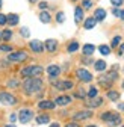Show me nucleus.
<instances>
[{
    "mask_svg": "<svg viewBox=\"0 0 124 127\" xmlns=\"http://www.w3.org/2000/svg\"><path fill=\"white\" fill-rule=\"evenodd\" d=\"M82 52H83V56H88V58H91L92 55H94V52H95V45L94 44H85L83 47H82Z\"/></svg>",
    "mask_w": 124,
    "mask_h": 127,
    "instance_id": "nucleus-19",
    "label": "nucleus"
},
{
    "mask_svg": "<svg viewBox=\"0 0 124 127\" xmlns=\"http://www.w3.org/2000/svg\"><path fill=\"white\" fill-rule=\"evenodd\" d=\"M42 88H44V82L39 77H29L23 82V89L26 94H36L42 91Z\"/></svg>",
    "mask_w": 124,
    "mask_h": 127,
    "instance_id": "nucleus-1",
    "label": "nucleus"
},
{
    "mask_svg": "<svg viewBox=\"0 0 124 127\" xmlns=\"http://www.w3.org/2000/svg\"><path fill=\"white\" fill-rule=\"evenodd\" d=\"M0 52H8V53H11L12 52V47L8 45V44H2V45H0Z\"/></svg>",
    "mask_w": 124,
    "mask_h": 127,
    "instance_id": "nucleus-36",
    "label": "nucleus"
},
{
    "mask_svg": "<svg viewBox=\"0 0 124 127\" xmlns=\"http://www.w3.org/2000/svg\"><path fill=\"white\" fill-rule=\"evenodd\" d=\"M123 55H124V44H121L118 49V56H123Z\"/></svg>",
    "mask_w": 124,
    "mask_h": 127,
    "instance_id": "nucleus-41",
    "label": "nucleus"
},
{
    "mask_svg": "<svg viewBox=\"0 0 124 127\" xmlns=\"http://www.w3.org/2000/svg\"><path fill=\"white\" fill-rule=\"evenodd\" d=\"M56 21H58L59 24H62V23L65 21V14L62 12V11H59V12L56 14Z\"/></svg>",
    "mask_w": 124,
    "mask_h": 127,
    "instance_id": "nucleus-32",
    "label": "nucleus"
},
{
    "mask_svg": "<svg viewBox=\"0 0 124 127\" xmlns=\"http://www.w3.org/2000/svg\"><path fill=\"white\" fill-rule=\"evenodd\" d=\"M36 123L38 124H47V123H50V117L49 115H38L36 117Z\"/></svg>",
    "mask_w": 124,
    "mask_h": 127,
    "instance_id": "nucleus-28",
    "label": "nucleus"
},
{
    "mask_svg": "<svg viewBox=\"0 0 124 127\" xmlns=\"http://www.w3.org/2000/svg\"><path fill=\"white\" fill-rule=\"evenodd\" d=\"M103 104V98L101 97H94V98H91L88 103H86V106L88 107H91V109H94V107H100Z\"/></svg>",
    "mask_w": 124,
    "mask_h": 127,
    "instance_id": "nucleus-21",
    "label": "nucleus"
},
{
    "mask_svg": "<svg viewBox=\"0 0 124 127\" xmlns=\"http://www.w3.org/2000/svg\"><path fill=\"white\" fill-rule=\"evenodd\" d=\"M71 2H77V0H71Z\"/></svg>",
    "mask_w": 124,
    "mask_h": 127,
    "instance_id": "nucleus-51",
    "label": "nucleus"
},
{
    "mask_svg": "<svg viewBox=\"0 0 124 127\" xmlns=\"http://www.w3.org/2000/svg\"><path fill=\"white\" fill-rule=\"evenodd\" d=\"M17 118H18V117H17V114H11V117H9V120H11L12 123H14V121H17Z\"/></svg>",
    "mask_w": 124,
    "mask_h": 127,
    "instance_id": "nucleus-43",
    "label": "nucleus"
},
{
    "mask_svg": "<svg viewBox=\"0 0 124 127\" xmlns=\"http://www.w3.org/2000/svg\"><path fill=\"white\" fill-rule=\"evenodd\" d=\"M98 52L103 55V56H109L111 55V45H106V44H101L98 47Z\"/></svg>",
    "mask_w": 124,
    "mask_h": 127,
    "instance_id": "nucleus-27",
    "label": "nucleus"
},
{
    "mask_svg": "<svg viewBox=\"0 0 124 127\" xmlns=\"http://www.w3.org/2000/svg\"><path fill=\"white\" fill-rule=\"evenodd\" d=\"M32 118H33V112L30 109H21L18 112V121L23 124H27Z\"/></svg>",
    "mask_w": 124,
    "mask_h": 127,
    "instance_id": "nucleus-9",
    "label": "nucleus"
},
{
    "mask_svg": "<svg viewBox=\"0 0 124 127\" xmlns=\"http://www.w3.org/2000/svg\"><path fill=\"white\" fill-rule=\"evenodd\" d=\"M65 127H80V126H79V123H76V121H74V123H68Z\"/></svg>",
    "mask_w": 124,
    "mask_h": 127,
    "instance_id": "nucleus-42",
    "label": "nucleus"
},
{
    "mask_svg": "<svg viewBox=\"0 0 124 127\" xmlns=\"http://www.w3.org/2000/svg\"><path fill=\"white\" fill-rule=\"evenodd\" d=\"M111 3H112L114 8H120V6L124 3V0H111Z\"/></svg>",
    "mask_w": 124,
    "mask_h": 127,
    "instance_id": "nucleus-37",
    "label": "nucleus"
},
{
    "mask_svg": "<svg viewBox=\"0 0 124 127\" xmlns=\"http://www.w3.org/2000/svg\"><path fill=\"white\" fill-rule=\"evenodd\" d=\"M118 109L120 110H124V103H118Z\"/></svg>",
    "mask_w": 124,
    "mask_h": 127,
    "instance_id": "nucleus-44",
    "label": "nucleus"
},
{
    "mask_svg": "<svg viewBox=\"0 0 124 127\" xmlns=\"http://www.w3.org/2000/svg\"><path fill=\"white\" fill-rule=\"evenodd\" d=\"M123 127H124V126H123Z\"/></svg>",
    "mask_w": 124,
    "mask_h": 127,
    "instance_id": "nucleus-53",
    "label": "nucleus"
},
{
    "mask_svg": "<svg viewBox=\"0 0 124 127\" xmlns=\"http://www.w3.org/2000/svg\"><path fill=\"white\" fill-rule=\"evenodd\" d=\"M42 73H44V68H42L41 65H29V67H24V68L20 71L21 77H24V79H29V77H39Z\"/></svg>",
    "mask_w": 124,
    "mask_h": 127,
    "instance_id": "nucleus-3",
    "label": "nucleus"
},
{
    "mask_svg": "<svg viewBox=\"0 0 124 127\" xmlns=\"http://www.w3.org/2000/svg\"><path fill=\"white\" fill-rule=\"evenodd\" d=\"M61 67L59 65H49L47 67V74H49V77H50V80H55V79L61 74Z\"/></svg>",
    "mask_w": 124,
    "mask_h": 127,
    "instance_id": "nucleus-11",
    "label": "nucleus"
},
{
    "mask_svg": "<svg viewBox=\"0 0 124 127\" xmlns=\"http://www.w3.org/2000/svg\"><path fill=\"white\" fill-rule=\"evenodd\" d=\"M86 95H88L89 98H94V97H97V95H98V89H97L95 86H91L89 91L86 92Z\"/></svg>",
    "mask_w": 124,
    "mask_h": 127,
    "instance_id": "nucleus-29",
    "label": "nucleus"
},
{
    "mask_svg": "<svg viewBox=\"0 0 124 127\" xmlns=\"http://www.w3.org/2000/svg\"><path fill=\"white\" fill-rule=\"evenodd\" d=\"M74 97H76V98H85V97H86L85 89H82V88H80V89H77V91L74 92Z\"/></svg>",
    "mask_w": 124,
    "mask_h": 127,
    "instance_id": "nucleus-30",
    "label": "nucleus"
},
{
    "mask_svg": "<svg viewBox=\"0 0 124 127\" xmlns=\"http://www.w3.org/2000/svg\"><path fill=\"white\" fill-rule=\"evenodd\" d=\"M92 5H94V3H92V0H83V2H82V8L83 9H91Z\"/></svg>",
    "mask_w": 124,
    "mask_h": 127,
    "instance_id": "nucleus-35",
    "label": "nucleus"
},
{
    "mask_svg": "<svg viewBox=\"0 0 124 127\" xmlns=\"http://www.w3.org/2000/svg\"><path fill=\"white\" fill-rule=\"evenodd\" d=\"M29 58V55L24 50H18V52H11L8 55V61L9 62H24Z\"/></svg>",
    "mask_w": 124,
    "mask_h": 127,
    "instance_id": "nucleus-6",
    "label": "nucleus"
},
{
    "mask_svg": "<svg viewBox=\"0 0 124 127\" xmlns=\"http://www.w3.org/2000/svg\"><path fill=\"white\" fill-rule=\"evenodd\" d=\"M70 103H71V97H70V95H59V97H56V100H55L56 106H67Z\"/></svg>",
    "mask_w": 124,
    "mask_h": 127,
    "instance_id": "nucleus-16",
    "label": "nucleus"
},
{
    "mask_svg": "<svg viewBox=\"0 0 124 127\" xmlns=\"http://www.w3.org/2000/svg\"><path fill=\"white\" fill-rule=\"evenodd\" d=\"M76 76H77V79H79L80 82H83V83H89L92 79H94V77H92V74H91L86 68H79V70L76 71Z\"/></svg>",
    "mask_w": 124,
    "mask_h": 127,
    "instance_id": "nucleus-8",
    "label": "nucleus"
},
{
    "mask_svg": "<svg viewBox=\"0 0 124 127\" xmlns=\"http://www.w3.org/2000/svg\"><path fill=\"white\" fill-rule=\"evenodd\" d=\"M20 35H21L23 38H29V36H30V30H29L27 27H21V29H20Z\"/></svg>",
    "mask_w": 124,
    "mask_h": 127,
    "instance_id": "nucleus-34",
    "label": "nucleus"
},
{
    "mask_svg": "<svg viewBox=\"0 0 124 127\" xmlns=\"http://www.w3.org/2000/svg\"><path fill=\"white\" fill-rule=\"evenodd\" d=\"M29 47L33 53H42L44 52V44L39 41V39H32L29 42Z\"/></svg>",
    "mask_w": 124,
    "mask_h": 127,
    "instance_id": "nucleus-10",
    "label": "nucleus"
},
{
    "mask_svg": "<svg viewBox=\"0 0 124 127\" xmlns=\"http://www.w3.org/2000/svg\"><path fill=\"white\" fill-rule=\"evenodd\" d=\"M100 118H101V121L107 123L111 127H115V126L121 124V117L118 114H115V112H104V114L100 115Z\"/></svg>",
    "mask_w": 124,
    "mask_h": 127,
    "instance_id": "nucleus-4",
    "label": "nucleus"
},
{
    "mask_svg": "<svg viewBox=\"0 0 124 127\" xmlns=\"http://www.w3.org/2000/svg\"><path fill=\"white\" fill-rule=\"evenodd\" d=\"M0 26H6V15L0 12Z\"/></svg>",
    "mask_w": 124,
    "mask_h": 127,
    "instance_id": "nucleus-39",
    "label": "nucleus"
},
{
    "mask_svg": "<svg viewBox=\"0 0 124 127\" xmlns=\"http://www.w3.org/2000/svg\"><path fill=\"white\" fill-rule=\"evenodd\" d=\"M5 127H15L14 124H8V126H5Z\"/></svg>",
    "mask_w": 124,
    "mask_h": 127,
    "instance_id": "nucleus-49",
    "label": "nucleus"
},
{
    "mask_svg": "<svg viewBox=\"0 0 124 127\" xmlns=\"http://www.w3.org/2000/svg\"><path fill=\"white\" fill-rule=\"evenodd\" d=\"M120 42H121V36H120V35L114 36V38H112V42H111V49H112V47H114V49H115V47H118Z\"/></svg>",
    "mask_w": 124,
    "mask_h": 127,
    "instance_id": "nucleus-31",
    "label": "nucleus"
},
{
    "mask_svg": "<svg viewBox=\"0 0 124 127\" xmlns=\"http://www.w3.org/2000/svg\"><path fill=\"white\" fill-rule=\"evenodd\" d=\"M91 117H92V110H80V112L73 115V120L74 121H82V120H88Z\"/></svg>",
    "mask_w": 124,
    "mask_h": 127,
    "instance_id": "nucleus-13",
    "label": "nucleus"
},
{
    "mask_svg": "<svg viewBox=\"0 0 124 127\" xmlns=\"http://www.w3.org/2000/svg\"><path fill=\"white\" fill-rule=\"evenodd\" d=\"M95 24H97V20H95L94 17H88V18H85V20H83V27H85V30H91V29H94V27H95Z\"/></svg>",
    "mask_w": 124,
    "mask_h": 127,
    "instance_id": "nucleus-20",
    "label": "nucleus"
},
{
    "mask_svg": "<svg viewBox=\"0 0 124 127\" xmlns=\"http://www.w3.org/2000/svg\"><path fill=\"white\" fill-rule=\"evenodd\" d=\"M117 79H118V73L115 70H111V71H107L106 74H101L98 77V85L103 86L104 89H111L112 83L117 80Z\"/></svg>",
    "mask_w": 124,
    "mask_h": 127,
    "instance_id": "nucleus-2",
    "label": "nucleus"
},
{
    "mask_svg": "<svg viewBox=\"0 0 124 127\" xmlns=\"http://www.w3.org/2000/svg\"><path fill=\"white\" fill-rule=\"evenodd\" d=\"M79 49H80V45H79V42H77V41H71V42L67 45V52H68V53H76Z\"/></svg>",
    "mask_w": 124,
    "mask_h": 127,
    "instance_id": "nucleus-25",
    "label": "nucleus"
},
{
    "mask_svg": "<svg viewBox=\"0 0 124 127\" xmlns=\"http://www.w3.org/2000/svg\"><path fill=\"white\" fill-rule=\"evenodd\" d=\"M17 97H15L14 94H11V92H6V91H3V92H0V103L2 104H5V106H14V104H17Z\"/></svg>",
    "mask_w": 124,
    "mask_h": 127,
    "instance_id": "nucleus-5",
    "label": "nucleus"
},
{
    "mask_svg": "<svg viewBox=\"0 0 124 127\" xmlns=\"http://www.w3.org/2000/svg\"><path fill=\"white\" fill-rule=\"evenodd\" d=\"M44 50H47V52H50V53H55V52L58 50V41L53 39V38L47 39V41L44 42Z\"/></svg>",
    "mask_w": 124,
    "mask_h": 127,
    "instance_id": "nucleus-12",
    "label": "nucleus"
},
{
    "mask_svg": "<svg viewBox=\"0 0 124 127\" xmlns=\"http://www.w3.org/2000/svg\"><path fill=\"white\" fill-rule=\"evenodd\" d=\"M52 85L58 89V91H68L74 86V83L71 80H52Z\"/></svg>",
    "mask_w": 124,
    "mask_h": 127,
    "instance_id": "nucleus-7",
    "label": "nucleus"
},
{
    "mask_svg": "<svg viewBox=\"0 0 124 127\" xmlns=\"http://www.w3.org/2000/svg\"><path fill=\"white\" fill-rule=\"evenodd\" d=\"M2 6H3V0H0V9H2Z\"/></svg>",
    "mask_w": 124,
    "mask_h": 127,
    "instance_id": "nucleus-48",
    "label": "nucleus"
},
{
    "mask_svg": "<svg viewBox=\"0 0 124 127\" xmlns=\"http://www.w3.org/2000/svg\"><path fill=\"white\" fill-rule=\"evenodd\" d=\"M106 67H107V64L103 61V59H98V61H95L94 62V68H95V71H104L106 70Z\"/></svg>",
    "mask_w": 124,
    "mask_h": 127,
    "instance_id": "nucleus-24",
    "label": "nucleus"
},
{
    "mask_svg": "<svg viewBox=\"0 0 124 127\" xmlns=\"http://www.w3.org/2000/svg\"><path fill=\"white\" fill-rule=\"evenodd\" d=\"M11 38H12V30H11V29H3V30H0V39H2L3 42H8Z\"/></svg>",
    "mask_w": 124,
    "mask_h": 127,
    "instance_id": "nucleus-22",
    "label": "nucleus"
},
{
    "mask_svg": "<svg viewBox=\"0 0 124 127\" xmlns=\"http://www.w3.org/2000/svg\"><path fill=\"white\" fill-rule=\"evenodd\" d=\"M86 127H97L95 124H91V126H86Z\"/></svg>",
    "mask_w": 124,
    "mask_h": 127,
    "instance_id": "nucleus-50",
    "label": "nucleus"
},
{
    "mask_svg": "<svg viewBox=\"0 0 124 127\" xmlns=\"http://www.w3.org/2000/svg\"><path fill=\"white\" fill-rule=\"evenodd\" d=\"M112 14L115 15V17H118V18H120V15H121V9H120V8H114V9H112Z\"/></svg>",
    "mask_w": 124,
    "mask_h": 127,
    "instance_id": "nucleus-40",
    "label": "nucleus"
},
{
    "mask_svg": "<svg viewBox=\"0 0 124 127\" xmlns=\"http://www.w3.org/2000/svg\"><path fill=\"white\" fill-rule=\"evenodd\" d=\"M38 8H39L41 11H45V9L49 8V3H47V2H39V3H38Z\"/></svg>",
    "mask_w": 124,
    "mask_h": 127,
    "instance_id": "nucleus-38",
    "label": "nucleus"
},
{
    "mask_svg": "<svg viewBox=\"0 0 124 127\" xmlns=\"http://www.w3.org/2000/svg\"><path fill=\"white\" fill-rule=\"evenodd\" d=\"M107 98H109L111 101L120 100V92L118 91H114V89H109V91H107Z\"/></svg>",
    "mask_w": 124,
    "mask_h": 127,
    "instance_id": "nucleus-26",
    "label": "nucleus"
},
{
    "mask_svg": "<svg viewBox=\"0 0 124 127\" xmlns=\"http://www.w3.org/2000/svg\"><path fill=\"white\" fill-rule=\"evenodd\" d=\"M39 21L44 23V24H49L52 21V15L47 12V11H41L39 12Z\"/></svg>",
    "mask_w": 124,
    "mask_h": 127,
    "instance_id": "nucleus-23",
    "label": "nucleus"
},
{
    "mask_svg": "<svg viewBox=\"0 0 124 127\" xmlns=\"http://www.w3.org/2000/svg\"><path fill=\"white\" fill-rule=\"evenodd\" d=\"M85 20V12H83V8L82 6H76V9H74V21L79 24V23H82Z\"/></svg>",
    "mask_w": 124,
    "mask_h": 127,
    "instance_id": "nucleus-14",
    "label": "nucleus"
},
{
    "mask_svg": "<svg viewBox=\"0 0 124 127\" xmlns=\"http://www.w3.org/2000/svg\"><path fill=\"white\" fill-rule=\"evenodd\" d=\"M38 107L42 110H52L56 107V104H55V101H50V100H41L38 103Z\"/></svg>",
    "mask_w": 124,
    "mask_h": 127,
    "instance_id": "nucleus-17",
    "label": "nucleus"
},
{
    "mask_svg": "<svg viewBox=\"0 0 124 127\" xmlns=\"http://www.w3.org/2000/svg\"><path fill=\"white\" fill-rule=\"evenodd\" d=\"M50 127H61V126H59L58 123H52V124H50Z\"/></svg>",
    "mask_w": 124,
    "mask_h": 127,
    "instance_id": "nucleus-45",
    "label": "nucleus"
},
{
    "mask_svg": "<svg viewBox=\"0 0 124 127\" xmlns=\"http://www.w3.org/2000/svg\"><path fill=\"white\" fill-rule=\"evenodd\" d=\"M106 15H107V12H106L103 8H97L92 17L97 20V23H101V21H104V20H106Z\"/></svg>",
    "mask_w": 124,
    "mask_h": 127,
    "instance_id": "nucleus-15",
    "label": "nucleus"
},
{
    "mask_svg": "<svg viewBox=\"0 0 124 127\" xmlns=\"http://www.w3.org/2000/svg\"><path fill=\"white\" fill-rule=\"evenodd\" d=\"M18 21H20V17H18L17 14H8V15H6V24H8V26L14 27V26L18 24Z\"/></svg>",
    "mask_w": 124,
    "mask_h": 127,
    "instance_id": "nucleus-18",
    "label": "nucleus"
},
{
    "mask_svg": "<svg viewBox=\"0 0 124 127\" xmlns=\"http://www.w3.org/2000/svg\"><path fill=\"white\" fill-rule=\"evenodd\" d=\"M123 88H124V82H123Z\"/></svg>",
    "mask_w": 124,
    "mask_h": 127,
    "instance_id": "nucleus-52",
    "label": "nucleus"
},
{
    "mask_svg": "<svg viewBox=\"0 0 124 127\" xmlns=\"http://www.w3.org/2000/svg\"><path fill=\"white\" fill-rule=\"evenodd\" d=\"M6 85H8L9 88H18V86H20V82H18V79H11Z\"/></svg>",
    "mask_w": 124,
    "mask_h": 127,
    "instance_id": "nucleus-33",
    "label": "nucleus"
},
{
    "mask_svg": "<svg viewBox=\"0 0 124 127\" xmlns=\"http://www.w3.org/2000/svg\"><path fill=\"white\" fill-rule=\"evenodd\" d=\"M120 18H121V21H124V11H121V15H120Z\"/></svg>",
    "mask_w": 124,
    "mask_h": 127,
    "instance_id": "nucleus-46",
    "label": "nucleus"
},
{
    "mask_svg": "<svg viewBox=\"0 0 124 127\" xmlns=\"http://www.w3.org/2000/svg\"><path fill=\"white\" fill-rule=\"evenodd\" d=\"M29 2H30V3H36V2H38V0H29Z\"/></svg>",
    "mask_w": 124,
    "mask_h": 127,
    "instance_id": "nucleus-47",
    "label": "nucleus"
}]
</instances>
